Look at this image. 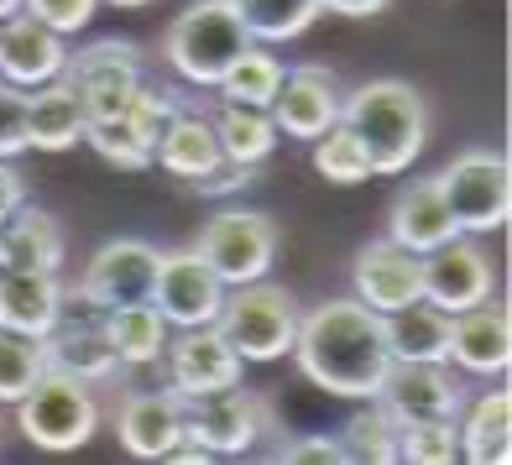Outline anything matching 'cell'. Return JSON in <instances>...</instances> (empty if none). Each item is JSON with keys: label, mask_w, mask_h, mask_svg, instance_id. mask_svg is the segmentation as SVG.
I'll return each mask as SVG.
<instances>
[{"label": "cell", "mask_w": 512, "mask_h": 465, "mask_svg": "<svg viewBox=\"0 0 512 465\" xmlns=\"http://www.w3.org/2000/svg\"><path fill=\"white\" fill-rule=\"evenodd\" d=\"M277 84H283V58H272V48L267 42H251V48L230 63V74L215 84L220 89V100H230V105H272V95H277Z\"/></svg>", "instance_id": "obj_32"}, {"label": "cell", "mask_w": 512, "mask_h": 465, "mask_svg": "<svg viewBox=\"0 0 512 465\" xmlns=\"http://www.w3.org/2000/svg\"><path fill=\"white\" fill-rule=\"evenodd\" d=\"M351 283H356V298L377 314H392L424 298V257H413L408 246H398L392 236L371 241L356 251V267H351Z\"/></svg>", "instance_id": "obj_15"}, {"label": "cell", "mask_w": 512, "mask_h": 465, "mask_svg": "<svg viewBox=\"0 0 512 465\" xmlns=\"http://www.w3.org/2000/svg\"><path fill=\"white\" fill-rule=\"evenodd\" d=\"M115 429H121L126 455H136V460H168V450L183 439V398L173 387L168 392H126Z\"/></svg>", "instance_id": "obj_20"}, {"label": "cell", "mask_w": 512, "mask_h": 465, "mask_svg": "<svg viewBox=\"0 0 512 465\" xmlns=\"http://www.w3.org/2000/svg\"><path fill=\"white\" fill-rule=\"evenodd\" d=\"M450 361L471 377H502L512 366V314L497 298L450 314Z\"/></svg>", "instance_id": "obj_18"}, {"label": "cell", "mask_w": 512, "mask_h": 465, "mask_svg": "<svg viewBox=\"0 0 512 465\" xmlns=\"http://www.w3.org/2000/svg\"><path fill=\"white\" fill-rule=\"evenodd\" d=\"M241 16V27L251 32V42H293V37H304L314 21L324 16L319 0H230Z\"/></svg>", "instance_id": "obj_31"}, {"label": "cell", "mask_w": 512, "mask_h": 465, "mask_svg": "<svg viewBox=\"0 0 512 465\" xmlns=\"http://www.w3.org/2000/svg\"><path fill=\"white\" fill-rule=\"evenodd\" d=\"M21 204H27V178L16 173L11 157H0V215H11Z\"/></svg>", "instance_id": "obj_42"}, {"label": "cell", "mask_w": 512, "mask_h": 465, "mask_svg": "<svg viewBox=\"0 0 512 465\" xmlns=\"http://www.w3.org/2000/svg\"><path fill=\"white\" fill-rule=\"evenodd\" d=\"M335 439L345 445V460L351 465H392L398 460V418L382 408V398H366L345 418V429Z\"/></svg>", "instance_id": "obj_30"}, {"label": "cell", "mask_w": 512, "mask_h": 465, "mask_svg": "<svg viewBox=\"0 0 512 465\" xmlns=\"http://www.w3.org/2000/svg\"><path fill=\"white\" fill-rule=\"evenodd\" d=\"M340 84L330 68L319 63H304V68H283V84H277L272 95V121L283 136H293V142H314V136H324L335 121H340Z\"/></svg>", "instance_id": "obj_13"}, {"label": "cell", "mask_w": 512, "mask_h": 465, "mask_svg": "<svg viewBox=\"0 0 512 465\" xmlns=\"http://www.w3.org/2000/svg\"><path fill=\"white\" fill-rule=\"evenodd\" d=\"M42 345H48V366L68 371V377H79V382H110L115 371H121V356H115V345L105 335V319L95 309L79 314V319H58V330Z\"/></svg>", "instance_id": "obj_22"}, {"label": "cell", "mask_w": 512, "mask_h": 465, "mask_svg": "<svg viewBox=\"0 0 512 465\" xmlns=\"http://www.w3.org/2000/svg\"><path fill=\"white\" fill-rule=\"evenodd\" d=\"M21 11L37 16V21H48L58 37H74V32H84L89 21H95L100 0H21Z\"/></svg>", "instance_id": "obj_39"}, {"label": "cell", "mask_w": 512, "mask_h": 465, "mask_svg": "<svg viewBox=\"0 0 512 465\" xmlns=\"http://www.w3.org/2000/svg\"><path fill=\"white\" fill-rule=\"evenodd\" d=\"M162 366H168V387L178 392V398H194V392L241 382L246 361L230 351L215 324H199V330H178V340H168Z\"/></svg>", "instance_id": "obj_17"}, {"label": "cell", "mask_w": 512, "mask_h": 465, "mask_svg": "<svg viewBox=\"0 0 512 465\" xmlns=\"http://www.w3.org/2000/svg\"><path fill=\"white\" fill-rule=\"evenodd\" d=\"M246 183H256V168L251 162H230V157H220L209 173H199L189 189L194 194H230V189H246Z\"/></svg>", "instance_id": "obj_41"}, {"label": "cell", "mask_w": 512, "mask_h": 465, "mask_svg": "<svg viewBox=\"0 0 512 465\" xmlns=\"http://www.w3.org/2000/svg\"><path fill=\"white\" fill-rule=\"evenodd\" d=\"M183 105V95L178 89H168V84H152V79H142L131 89V100H126V121L142 131V136H152V147H157V131L173 121V110Z\"/></svg>", "instance_id": "obj_37"}, {"label": "cell", "mask_w": 512, "mask_h": 465, "mask_svg": "<svg viewBox=\"0 0 512 465\" xmlns=\"http://www.w3.org/2000/svg\"><path fill=\"white\" fill-rule=\"evenodd\" d=\"M288 356L319 392L351 398V403L377 398L392 371L387 324L361 298H330V304L298 314V335H293Z\"/></svg>", "instance_id": "obj_1"}, {"label": "cell", "mask_w": 512, "mask_h": 465, "mask_svg": "<svg viewBox=\"0 0 512 465\" xmlns=\"http://www.w3.org/2000/svg\"><path fill=\"white\" fill-rule=\"evenodd\" d=\"M157 262H162V251L147 246V241H105L95 257H89L84 277H79V288H68V298H79L84 309H126V304H147L152 298V283H157Z\"/></svg>", "instance_id": "obj_9"}, {"label": "cell", "mask_w": 512, "mask_h": 465, "mask_svg": "<svg viewBox=\"0 0 512 465\" xmlns=\"http://www.w3.org/2000/svg\"><path fill=\"white\" fill-rule=\"evenodd\" d=\"M105 6H121V11H136V6H152V0H105Z\"/></svg>", "instance_id": "obj_44"}, {"label": "cell", "mask_w": 512, "mask_h": 465, "mask_svg": "<svg viewBox=\"0 0 512 465\" xmlns=\"http://www.w3.org/2000/svg\"><path fill=\"white\" fill-rule=\"evenodd\" d=\"M48 371V345L16 330H0V403H21Z\"/></svg>", "instance_id": "obj_35"}, {"label": "cell", "mask_w": 512, "mask_h": 465, "mask_svg": "<svg viewBox=\"0 0 512 465\" xmlns=\"http://www.w3.org/2000/svg\"><path fill=\"white\" fill-rule=\"evenodd\" d=\"M68 63V37H58L48 21L16 11L0 21V79L16 89L53 84Z\"/></svg>", "instance_id": "obj_16"}, {"label": "cell", "mask_w": 512, "mask_h": 465, "mask_svg": "<svg viewBox=\"0 0 512 465\" xmlns=\"http://www.w3.org/2000/svg\"><path fill=\"white\" fill-rule=\"evenodd\" d=\"M68 283L58 272H0V330L48 340L63 319Z\"/></svg>", "instance_id": "obj_19"}, {"label": "cell", "mask_w": 512, "mask_h": 465, "mask_svg": "<svg viewBox=\"0 0 512 465\" xmlns=\"http://www.w3.org/2000/svg\"><path fill=\"white\" fill-rule=\"evenodd\" d=\"M340 121L361 136V147L371 157V173L398 178L408 173L418 152L429 142V110L424 95L403 79H371L340 100Z\"/></svg>", "instance_id": "obj_2"}, {"label": "cell", "mask_w": 512, "mask_h": 465, "mask_svg": "<svg viewBox=\"0 0 512 465\" xmlns=\"http://www.w3.org/2000/svg\"><path fill=\"white\" fill-rule=\"evenodd\" d=\"M152 304H157V314L168 319L173 330H199V324L220 319L225 283L194 246L189 251H162L157 283H152Z\"/></svg>", "instance_id": "obj_11"}, {"label": "cell", "mask_w": 512, "mask_h": 465, "mask_svg": "<svg viewBox=\"0 0 512 465\" xmlns=\"http://www.w3.org/2000/svg\"><path fill=\"white\" fill-rule=\"evenodd\" d=\"M309 162H314V173L324 183H366V178H377V173H371L366 147H361V136L345 126V121H335L324 136H314Z\"/></svg>", "instance_id": "obj_34"}, {"label": "cell", "mask_w": 512, "mask_h": 465, "mask_svg": "<svg viewBox=\"0 0 512 465\" xmlns=\"http://www.w3.org/2000/svg\"><path fill=\"white\" fill-rule=\"evenodd\" d=\"M387 236L398 246H408L413 257H429V251H439L450 236H460L455 220H450V204H445V194H439V178L408 183V189L392 199Z\"/></svg>", "instance_id": "obj_21"}, {"label": "cell", "mask_w": 512, "mask_h": 465, "mask_svg": "<svg viewBox=\"0 0 512 465\" xmlns=\"http://www.w3.org/2000/svg\"><path fill=\"white\" fill-rule=\"evenodd\" d=\"M152 162H162L173 178L194 183L199 173H209L220 162V142H215V126H209V115L199 105L183 100L173 110V121L157 131V147H152Z\"/></svg>", "instance_id": "obj_24"}, {"label": "cell", "mask_w": 512, "mask_h": 465, "mask_svg": "<svg viewBox=\"0 0 512 465\" xmlns=\"http://www.w3.org/2000/svg\"><path fill=\"white\" fill-rule=\"evenodd\" d=\"M465 418H455L460 429V460L471 465H507L512 460V398L507 392H486V398L465 403Z\"/></svg>", "instance_id": "obj_26"}, {"label": "cell", "mask_w": 512, "mask_h": 465, "mask_svg": "<svg viewBox=\"0 0 512 465\" xmlns=\"http://www.w3.org/2000/svg\"><path fill=\"white\" fill-rule=\"evenodd\" d=\"M398 460H408V465H455L460 460V429H455V418L403 424L398 429Z\"/></svg>", "instance_id": "obj_36"}, {"label": "cell", "mask_w": 512, "mask_h": 465, "mask_svg": "<svg viewBox=\"0 0 512 465\" xmlns=\"http://www.w3.org/2000/svg\"><path fill=\"white\" fill-rule=\"evenodd\" d=\"M439 194L450 204V220L460 236H486L502 230L512 215V173L502 152H460L445 173H439Z\"/></svg>", "instance_id": "obj_6"}, {"label": "cell", "mask_w": 512, "mask_h": 465, "mask_svg": "<svg viewBox=\"0 0 512 465\" xmlns=\"http://www.w3.org/2000/svg\"><path fill=\"white\" fill-rule=\"evenodd\" d=\"M209 126H215L220 157L251 162V168H262V162L277 152V142H283L272 110H262V105H230V100H220L215 115H209Z\"/></svg>", "instance_id": "obj_28"}, {"label": "cell", "mask_w": 512, "mask_h": 465, "mask_svg": "<svg viewBox=\"0 0 512 465\" xmlns=\"http://www.w3.org/2000/svg\"><path fill=\"white\" fill-rule=\"evenodd\" d=\"M199 257L215 267V277L225 288H241L267 277L277 262V225L262 209H220L215 220L199 230Z\"/></svg>", "instance_id": "obj_7"}, {"label": "cell", "mask_w": 512, "mask_h": 465, "mask_svg": "<svg viewBox=\"0 0 512 465\" xmlns=\"http://www.w3.org/2000/svg\"><path fill=\"white\" fill-rule=\"evenodd\" d=\"M0 225H6V215H0Z\"/></svg>", "instance_id": "obj_46"}, {"label": "cell", "mask_w": 512, "mask_h": 465, "mask_svg": "<svg viewBox=\"0 0 512 465\" xmlns=\"http://www.w3.org/2000/svg\"><path fill=\"white\" fill-rule=\"evenodd\" d=\"M246 48H251V32L241 27L230 0H194L168 27V37H162L168 68L194 89H215Z\"/></svg>", "instance_id": "obj_3"}, {"label": "cell", "mask_w": 512, "mask_h": 465, "mask_svg": "<svg viewBox=\"0 0 512 465\" xmlns=\"http://www.w3.org/2000/svg\"><path fill=\"white\" fill-rule=\"evenodd\" d=\"M377 398L403 429V424H424V418H460L465 382L450 371V361H392Z\"/></svg>", "instance_id": "obj_12"}, {"label": "cell", "mask_w": 512, "mask_h": 465, "mask_svg": "<svg viewBox=\"0 0 512 465\" xmlns=\"http://www.w3.org/2000/svg\"><path fill=\"white\" fill-rule=\"evenodd\" d=\"M58 267H63V225L27 199L0 225V272H58Z\"/></svg>", "instance_id": "obj_23"}, {"label": "cell", "mask_w": 512, "mask_h": 465, "mask_svg": "<svg viewBox=\"0 0 512 465\" xmlns=\"http://www.w3.org/2000/svg\"><path fill=\"white\" fill-rule=\"evenodd\" d=\"M84 121H89V110H84V100L63 79L27 89V142L37 152H68V147H79L84 142Z\"/></svg>", "instance_id": "obj_25"}, {"label": "cell", "mask_w": 512, "mask_h": 465, "mask_svg": "<svg viewBox=\"0 0 512 465\" xmlns=\"http://www.w3.org/2000/svg\"><path fill=\"white\" fill-rule=\"evenodd\" d=\"M21 11V0H0V21H6V16H16Z\"/></svg>", "instance_id": "obj_45"}, {"label": "cell", "mask_w": 512, "mask_h": 465, "mask_svg": "<svg viewBox=\"0 0 512 465\" xmlns=\"http://www.w3.org/2000/svg\"><path fill=\"white\" fill-rule=\"evenodd\" d=\"M277 455H283L288 465H345V445H340L335 434H304V439H288V445L277 450Z\"/></svg>", "instance_id": "obj_40"}, {"label": "cell", "mask_w": 512, "mask_h": 465, "mask_svg": "<svg viewBox=\"0 0 512 465\" xmlns=\"http://www.w3.org/2000/svg\"><path fill=\"white\" fill-rule=\"evenodd\" d=\"M298 298L288 288L267 283H241V288H225V304L215 330L225 335V345L236 351L241 361H283L293 351V335H298Z\"/></svg>", "instance_id": "obj_4"}, {"label": "cell", "mask_w": 512, "mask_h": 465, "mask_svg": "<svg viewBox=\"0 0 512 465\" xmlns=\"http://www.w3.org/2000/svg\"><path fill=\"white\" fill-rule=\"evenodd\" d=\"M497 288V272H492V257L471 241V236H450L439 251L424 257V298L445 314H460L492 298Z\"/></svg>", "instance_id": "obj_14"}, {"label": "cell", "mask_w": 512, "mask_h": 465, "mask_svg": "<svg viewBox=\"0 0 512 465\" xmlns=\"http://www.w3.org/2000/svg\"><path fill=\"white\" fill-rule=\"evenodd\" d=\"M319 6L324 11H335V16H377V11H387L392 6V0H319Z\"/></svg>", "instance_id": "obj_43"}, {"label": "cell", "mask_w": 512, "mask_h": 465, "mask_svg": "<svg viewBox=\"0 0 512 465\" xmlns=\"http://www.w3.org/2000/svg\"><path fill=\"white\" fill-rule=\"evenodd\" d=\"M105 335L115 345V356H121V366H152L162 361V351H168L173 340V324L157 314V304L147 298V304H126V309H105Z\"/></svg>", "instance_id": "obj_29"}, {"label": "cell", "mask_w": 512, "mask_h": 465, "mask_svg": "<svg viewBox=\"0 0 512 465\" xmlns=\"http://www.w3.org/2000/svg\"><path fill=\"white\" fill-rule=\"evenodd\" d=\"M58 79L84 100L89 115H115V110H126L131 89L147 79V63H142V48H136V42L105 37V42H89V48L68 53Z\"/></svg>", "instance_id": "obj_10"}, {"label": "cell", "mask_w": 512, "mask_h": 465, "mask_svg": "<svg viewBox=\"0 0 512 465\" xmlns=\"http://www.w3.org/2000/svg\"><path fill=\"white\" fill-rule=\"evenodd\" d=\"M21 152H32V142H27V89L0 79V157L16 162Z\"/></svg>", "instance_id": "obj_38"}, {"label": "cell", "mask_w": 512, "mask_h": 465, "mask_svg": "<svg viewBox=\"0 0 512 465\" xmlns=\"http://www.w3.org/2000/svg\"><path fill=\"white\" fill-rule=\"evenodd\" d=\"M183 434L199 439L215 460H236L267 434V403L241 382L194 392V398H183Z\"/></svg>", "instance_id": "obj_8"}, {"label": "cell", "mask_w": 512, "mask_h": 465, "mask_svg": "<svg viewBox=\"0 0 512 465\" xmlns=\"http://www.w3.org/2000/svg\"><path fill=\"white\" fill-rule=\"evenodd\" d=\"M382 324L392 361H450V314L434 309L429 298H413V304L382 314Z\"/></svg>", "instance_id": "obj_27"}, {"label": "cell", "mask_w": 512, "mask_h": 465, "mask_svg": "<svg viewBox=\"0 0 512 465\" xmlns=\"http://www.w3.org/2000/svg\"><path fill=\"white\" fill-rule=\"evenodd\" d=\"M16 424H21V434H27L37 450L68 455V450H79L84 439L95 434L100 403H95V392H89V382H79V377H68V371L48 366L32 382L27 398L16 403Z\"/></svg>", "instance_id": "obj_5"}, {"label": "cell", "mask_w": 512, "mask_h": 465, "mask_svg": "<svg viewBox=\"0 0 512 465\" xmlns=\"http://www.w3.org/2000/svg\"><path fill=\"white\" fill-rule=\"evenodd\" d=\"M84 142L95 147L105 162H115L121 173L152 168V136L136 131V126L126 121V110H115V115H89V121H84Z\"/></svg>", "instance_id": "obj_33"}]
</instances>
